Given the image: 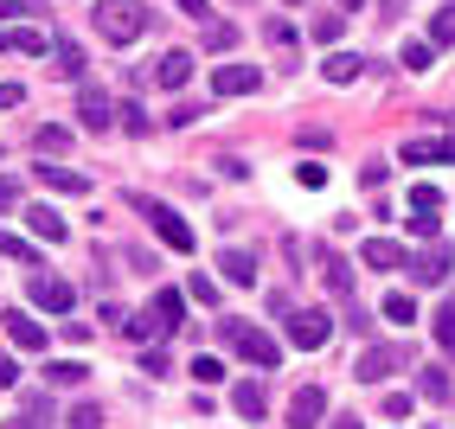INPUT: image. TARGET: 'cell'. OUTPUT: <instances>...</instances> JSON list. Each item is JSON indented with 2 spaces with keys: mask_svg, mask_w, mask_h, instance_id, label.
<instances>
[{
  "mask_svg": "<svg viewBox=\"0 0 455 429\" xmlns=\"http://www.w3.org/2000/svg\"><path fill=\"white\" fill-rule=\"evenodd\" d=\"M219 333H225V346H231L237 359L257 365V372H276V365H283V346L269 340L263 327H251V321H219Z\"/></svg>",
  "mask_w": 455,
  "mask_h": 429,
  "instance_id": "1",
  "label": "cell"
},
{
  "mask_svg": "<svg viewBox=\"0 0 455 429\" xmlns=\"http://www.w3.org/2000/svg\"><path fill=\"white\" fill-rule=\"evenodd\" d=\"M97 33L109 45H135L148 33V7L141 0H97Z\"/></svg>",
  "mask_w": 455,
  "mask_h": 429,
  "instance_id": "2",
  "label": "cell"
},
{
  "mask_svg": "<svg viewBox=\"0 0 455 429\" xmlns=\"http://www.w3.org/2000/svg\"><path fill=\"white\" fill-rule=\"evenodd\" d=\"M129 205L141 211V218H148V225H155V237L167 243V250H180V257H193V225H187V218H180V211H173V205H161V199H141V193H129Z\"/></svg>",
  "mask_w": 455,
  "mask_h": 429,
  "instance_id": "3",
  "label": "cell"
},
{
  "mask_svg": "<svg viewBox=\"0 0 455 429\" xmlns=\"http://www.w3.org/2000/svg\"><path fill=\"white\" fill-rule=\"evenodd\" d=\"M327 340H333V314H321V308H301V314H289V346L315 353V346H327Z\"/></svg>",
  "mask_w": 455,
  "mask_h": 429,
  "instance_id": "4",
  "label": "cell"
},
{
  "mask_svg": "<svg viewBox=\"0 0 455 429\" xmlns=\"http://www.w3.org/2000/svg\"><path fill=\"white\" fill-rule=\"evenodd\" d=\"M263 90V65H212V97H251Z\"/></svg>",
  "mask_w": 455,
  "mask_h": 429,
  "instance_id": "5",
  "label": "cell"
},
{
  "mask_svg": "<svg viewBox=\"0 0 455 429\" xmlns=\"http://www.w3.org/2000/svg\"><path fill=\"white\" fill-rule=\"evenodd\" d=\"M398 365H404V346H366V353H359V365H353V378H359V385H385Z\"/></svg>",
  "mask_w": 455,
  "mask_h": 429,
  "instance_id": "6",
  "label": "cell"
},
{
  "mask_svg": "<svg viewBox=\"0 0 455 429\" xmlns=\"http://www.w3.org/2000/svg\"><path fill=\"white\" fill-rule=\"evenodd\" d=\"M436 211H443V193L423 179V187H411V231L436 243Z\"/></svg>",
  "mask_w": 455,
  "mask_h": 429,
  "instance_id": "7",
  "label": "cell"
},
{
  "mask_svg": "<svg viewBox=\"0 0 455 429\" xmlns=\"http://www.w3.org/2000/svg\"><path fill=\"white\" fill-rule=\"evenodd\" d=\"M321 417H327V391L321 385H301L289 397V429H321Z\"/></svg>",
  "mask_w": 455,
  "mask_h": 429,
  "instance_id": "8",
  "label": "cell"
},
{
  "mask_svg": "<svg viewBox=\"0 0 455 429\" xmlns=\"http://www.w3.org/2000/svg\"><path fill=\"white\" fill-rule=\"evenodd\" d=\"M77 115H84V129H90V135H109L116 122H123V115H116V103L103 97V90H84V97H77Z\"/></svg>",
  "mask_w": 455,
  "mask_h": 429,
  "instance_id": "9",
  "label": "cell"
},
{
  "mask_svg": "<svg viewBox=\"0 0 455 429\" xmlns=\"http://www.w3.org/2000/svg\"><path fill=\"white\" fill-rule=\"evenodd\" d=\"M33 301L45 314H71V301H77V289L65 282V275H33Z\"/></svg>",
  "mask_w": 455,
  "mask_h": 429,
  "instance_id": "10",
  "label": "cell"
},
{
  "mask_svg": "<svg viewBox=\"0 0 455 429\" xmlns=\"http://www.w3.org/2000/svg\"><path fill=\"white\" fill-rule=\"evenodd\" d=\"M0 327H7V340H13L20 353H45V327H39L33 314H20V308H7V314H0Z\"/></svg>",
  "mask_w": 455,
  "mask_h": 429,
  "instance_id": "11",
  "label": "cell"
},
{
  "mask_svg": "<svg viewBox=\"0 0 455 429\" xmlns=\"http://www.w3.org/2000/svg\"><path fill=\"white\" fill-rule=\"evenodd\" d=\"M404 269L417 275V282H423V289H436V282H449V269H455V257L443 250V243H430V250H423V257H411Z\"/></svg>",
  "mask_w": 455,
  "mask_h": 429,
  "instance_id": "12",
  "label": "cell"
},
{
  "mask_svg": "<svg viewBox=\"0 0 455 429\" xmlns=\"http://www.w3.org/2000/svg\"><path fill=\"white\" fill-rule=\"evenodd\" d=\"M398 161H404V167H430V161H449V135H423V141L411 135V141L398 147Z\"/></svg>",
  "mask_w": 455,
  "mask_h": 429,
  "instance_id": "13",
  "label": "cell"
},
{
  "mask_svg": "<svg viewBox=\"0 0 455 429\" xmlns=\"http://www.w3.org/2000/svg\"><path fill=\"white\" fill-rule=\"evenodd\" d=\"M33 173H39V187H52V193H90V173H77V167L45 161V167H33Z\"/></svg>",
  "mask_w": 455,
  "mask_h": 429,
  "instance_id": "14",
  "label": "cell"
},
{
  "mask_svg": "<svg viewBox=\"0 0 455 429\" xmlns=\"http://www.w3.org/2000/svg\"><path fill=\"white\" fill-rule=\"evenodd\" d=\"M148 314H155L161 340H167V333H180V314H187V295H180V289H161V295H155V308H148Z\"/></svg>",
  "mask_w": 455,
  "mask_h": 429,
  "instance_id": "15",
  "label": "cell"
},
{
  "mask_svg": "<svg viewBox=\"0 0 455 429\" xmlns=\"http://www.w3.org/2000/svg\"><path fill=\"white\" fill-rule=\"evenodd\" d=\"M187 77H193V52H167L161 65H155V83L161 90H187Z\"/></svg>",
  "mask_w": 455,
  "mask_h": 429,
  "instance_id": "16",
  "label": "cell"
},
{
  "mask_svg": "<svg viewBox=\"0 0 455 429\" xmlns=\"http://www.w3.org/2000/svg\"><path fill=\"white\" fill-rule=\"evenodd\" d=\"M359 263H366V269H404L411 257H404V250H398L391 237H366V250H359Z\"/></svg>",
  "mask_w": 455,
  "mask_h": 429,
  "instance_id": "17",
  "label": "cell"
},
{
  "mask_svg": "<svg viewBox=\"0 0 455 429\" xmlns=\"http://www.w3.org/2000/svg\"><path fill=\"white\" fill-rule=\"evenodd\" d=\"M359 71H366V58H359V52H327V65H321L327 83H353Z\"/></svg>",
  "mask_w": 455,
  "mask_h": 429,
  "instance_id": "18",
  "label": "cell"
},
{
  "mask_svg": "<svg viewBox=\"0 0 455 429\" xmlns=\"http://www.w3.org/2000/svg\"><path fill=\"white\" fill-rule=\"evenodd\" d=\"M219 269H225V282H237V289H251V282H257V257H251V250H225Z\"/></svg>",
  "mask_w": 455,
  "mask_h": 429,
  "instance_id": "19",
  "label": "cell"
},
{
  "mask_svg": "<svg viewBox=\"0 0 455 429\" xmlns=\"http://www.w3.org/2000/svg\"><path fill=\"white\" fill-rule=\"evenodd\" d=\"M263 404H269V397H263V385H257V378H244V385L231 391V410L244 417V423H257V417H263Z\"/></svg>",
  "mask_w": 455,
  "mask_h": 429,
  "instance_id": "20",
  "label": "cell"
},
{
  "mask_svg": "<svg viewBox=\"0 0 455 429\" xmlns=\"http://www.w3.org/2000/svg\"><path fill=\"white\" fill-rule=\"evenodd\" d=\"M26 225H33V237H45V243H65V218H58L52 205H33V211H26Z\"/></svg>",
  "mask_w": 455,
  "mask_h": 429,
  "instance_id": "21",
  "label": "cell"
},
{
  "mask_svg": "<svg viewBox=\"0 0 455 429\" xmlns=\"http://www.w3.org/2000/svg\"><path fill=\"white\" fill-rule=\"evenodd\" d=\"M417 391L430 397V404H449V372L443 365H417Z\"/></svg>",
  "mask_w": 455,
  "mask_h": 429,
  "instance_id": "22",
  "label": "cell"
},
{
  "mask_svg": "<svg viewBox=\"0 0 455 429\" xmlns=\"http://www.w3.org/2000/svg\"><path fill=\"white\" fill-rule=\"evenodd\" d=\"M52 71H58V77H84V45L58 39V45H52Z\"/></svg>",
  "mask_w": 455,
  "mask_h": 429,
  "instance_id": "23",
  "label": "cell"
},
{
  "mask_svg": "<svg viewBox=\"0 0 455 429\" xmlns=\"http://www.w3.org/2000/svg\"><path fill=\"white\" fill-rule=\"evenodd\" d=\"M7 52H52V39L39 26H7Z\"/></svg>",
  "mask_w": 455,
  "mask_h": 429,
  "instance_id": "24",
  "label": "cell"
},
{
  "mask_svg": "<svg viewBox=\"0 0 455 429\" xmlns=\"http://www.w3.org/2000/svg\"><path fill=\"white\" fill-rule=\"evenodd\" d=\"M321 269H327V289H333V295H353V269L333 257V250H321Z\"/></svg>",
  "mask_w": 455,
  "mask_h": 429,
  "instance_id": "25",
  "label": "cell"
},
{
  "mask_svg": "<svg viewBox=\"0 0 455 429\" xmlns=\"http://www.w3.org/2000/svg\"><path fill=\"white\" fill-rule=\"evenodd\" d=\"M45 378H52V385H84L90 365H84V359H58V365H45Z\"/></svg>",
  "mask_w": 455,
  "mask_h": 429,
  "instance_id": "26",
  "label": "cell"
},
{
  "mask_svg": "<svg viewBox=\"0 0 455 429\" xmlns=\"http://www.w3.org/2000/svg\"><path fill=\"white\" fill-rule=\"evenodd\" d=\"M398 58H404V71H430V65H436V45H430V39H411Z\"/></svg>",
  "mask_w": 455,
  "mask_h": 429,
  "instance_id": "27",
  "label": "cell"
},
{
  "mask_svg": "<svg viewBox=\"0 0 455 429\" xmlns=\"http://www.w3.org/2000/svg\"><path fill=\"white\" fill-rule=\"evenodd\" d=\"M430 45H455V7H436L430 13Z\"/></svg>",
  "mask_w": 455,
  "mask_h": 429,
  "instance_id": "28",
  "label": "cell"
},
{
  "mask_svg": "<svg viewBox=\"0 0 455 429\" xmlns=\"http://www.w3.org/2000/svg\"><path fill=\"white\" fill-rule=\"evenodd\" d=\"M231 45H237V26L231 20H212L205 26V52H231Z\"/></svg>",
  "mask_w": 455,
  "mask_h": 429,
  "instance_id": "29",
  "label": "cell"
},
{
  "mask_svg": "<svg viewBox=\"0 0 455 429\" xmlns=\"http://www.w3.org/2000/svg\"><path fill=\"white\" fill-rule=\"evenodd\" d=\"M33 141H39V155H65V147H71V129H58V122H45V129H39Z\"/></svg>",
  "mask_w": 455,
  "mask_h": 429,
  "instance_id": "30",
  "label": "cell"
},
{
  "mask_svg": "<svg viewBox=\"0 0 455 429\" xmlns=\"http://www.w3.org/2000/svg\"><path fill=\"white\" fill-rule=\"evenodd\" d=\"M385 321H398V327H411V321H417V301L391 289V295H385Z\"/></svg>",
  "mask_w": 455,
  "mask_h": 429,
  "instance_id": "31",
  "label": "cell"
},
{
  "mask_svg": "<svg viewBox=\"0 0 455 429\" xmlns=\"http://www.w3.org/2000/svg\"><path fill=\"white\" fill-rule=\"evenodd\" d=\"M430 333H436L443 353H455V308H436V314H430Z\"/></svg>",
  "mask_w": 455,
  "mask_h": 429,
  "instance_id": "32",
  "label": "cell"
},
{
  "mask_svg": "<svg viewBox=\"0 0 455 429\" xmlns=\"http://www.w3.org/2000/svg\"><path fill=\"white\" fill-rule=\"evenodd\" d=\"M0 257H13V263H39V250L26 237H13V231H0Z\"/></svg>",
  "mask_w": 455,
  "mask_h": 429,
  "instance_id": "33",
  "label": "cell"
},
{
  "mask_svg": "<svg viewBox=\"0 0 455 429\" xmlns=\"http://www.w3.org/2000/svg\"><path fill=\"white\" fill-rule=\"evenodd\" d=\"M263 39L276 45V52H295V26H289V20H269V26H263Z\"/></svg>",
  "mask_w": 455,
  "mask_h": 429,
  "instance_id": "34",
  "label": "cell"
},
{
  "mask_svg": "<svg viewBox=\"0 0 455 429\" xmlns=\"http://www.w3.org/2000/svg\"><path fill=\"white\" fill-rule=\"evenodd\" d=\"M340 33H347V20H340V13H321V20H315V39H321V45H333Z\"/></svg>",
  "mask_w": 455,
  "mask_h": 429,
  "instance_id": "35",
  "label": "cell"
},
{
  "mask_svg": "<svg viewBox=\"0 0 455 429\" xmlns=\"http://www.w3.org/2000/svg\"><path fill=\"white\" fill-rule=\"evenodd\" d=\"M193 378H199V385H219V378H225V365L212 359V353H199V359H193Z\"/></svg>",
  "mask_w": 455,
  "mask_h": 429,
  "instance_id": "36",
  "label": "cell"
},
{
  "mask_svg": "<svg viewBox=\"0 0 455 429\" xmlns=\"http://www.w3.org/2000/svg\"><path fill=\"white\" fill-rule=\"evenodd\" d=\"M295 179H301L308 193H321V187H327V167H321V161H301V167H295Z\"/></svg>",
  "mask_w": 455,
  "mask_h": 429,
  "instance_id": "37",
  "label": "cell"
},
{
  "mask_svg": "<svg viewBox=\"0 0 455 429\" xmlns=\"http://www.w3.org/2000/svg\"><path fill=\"white\" fill-rule=\"evenodd\" d=\"M116 115H123V129H129V135H148V129H155V122H148V115H141V103H123V109H116Z\"/></svg>",
  "mask_w": 455,
  "mask_h": 429,
  "instance_id": "38",
  "label": "cell"
},
{
  "mask_svg": "<svg viewBox=\"0 0 455 429\" xmlns=\"http://www.w3.org/2000/svg\"><path fill=\"white\" fill-rule=\"evenodd\" d=\"M187 295H193V301H205V308H212V301H219V282H212V275H193V282H187Z\"/></svg>",
  "mask_w": 455,
  "mask_h": 429,
  "instance_id": "39",
  "label": "cell"
},
{
  "mask_svg": "<svg viewBox=\"0 0 455 429\" xmlns=\"http://www.w3.org/2000/svg\"><path fill=\"white\" fill-rule=\"evenodd\" d=\"M71 429H103V410H97V404H77V410H71Z\"/></svg>",
  "mask_w": 455,
  "mask_h": 429,
  "instance_id": "40",
  "label": "cell"
},
{
  "mask_svg": "<svg viewBox=\"0 0 455 429\" xmlns=\"http://www.w3.org/2000/svg\"><path fill=\"white\" fill-rule=\"evenodd\" d=\"M385 417L404 423V417H411V391H391V397H385Z\"/></svg>",
  "mask_w": 455,
  "mask_h": 429,
  "instance_id": "41",
  "label": "cell"
},
{
  "mask_svg": "<svg viewBox=\"0 0 455 429\" xmlns=\"http://www.w3.org/2000/svg\"><path fill=\"white\" fill-rule=\"evenodd\" d=\"M13 205H20V179L0 173V211H13Z\"/></svg>",
  "mask_w": 455,
  "mask_h": 429,
  "instance_id": "42",
  "label": "cell"
},
{
  "mask_svg": "<svg viewBox=\"0 0 455 429\" xmlns=\"http://www.w3.org/2000/svg\"><path fill=\"white\" fill-rule=\"evenodd\" d=\"M141 372H155V378H161V372H167V353H161V346H148V353H141Z\"/></svg>",
  "mask_w": 455,
  "mask_h": 429,
  "instance_id": "43",
  "label": "cell"
},
{
  "mask_svg": "<svg viewBox=\"0 0 455 429\" xmlns=\"http://www.w3.org/2000/svg\"><path fill=\"white\" fill-rule=\"evenodd\" d=\"M199 115H205V109H193V103H180V109H173L167 122H173V129H193V122H199Z\"/></svg>",
  "mask_w": 455,
  "mask_h": 429,
  "instance_id": "44",
  "label": "cell"
},
{
  "mask_svg": "<svg viewBox=\"0 0 455 429\" xmlns=\"http://www.w3.org/2000/svg\"><path fill=\"white\" fill-rule=\"evenodd\" d=\"M20 103H26V90L20 83H0V109H20Z\"/></svg>",
  "mask_w": 455,
  "mask_h": 429,
  "instance_id": "45",
  "label": "cell"
},
{
  "mask_svg": "<svg viewBox=\"0 0 455 429\" xmlns=\"http://www.w3.org/2000/svg\"><path fill=\"white\" fill-rule=\"evenodd\" d=\"M13 378H20V365H13V359H7V353H0V391H7V385H13Z\"/></svg>",
  "mask_w": 455,
  "mask_h": 429,
  "instance_id": "46",
  "label": "cell"
},
{
  "mask_svg": "<svg viewBox=\"0 0 455 429\" xmlns=\"http://www.w3.org/2000/svg\"><path fill=\"white\" fill-rule=\"evenodd\" d=\"M26 13V0H0V26H7V20H20Z\"/></svg>",
  "mask_w": 455,
  "mask_h": 429,
  "instance_id": "47",
  "label": "cell"
},
{
  "mask_svg": "<svg viewBox=\"0 0 455 429\" xmlns=\"http://www.w3.org/2000/svg\"><path fill=\"white\" fill-rule=\"evenodd\" d=\"M180 13H193V20H205V13H212V0H180Z\"/></svg>",
  "mask_w": 455,
  "mask_h": 429,
  "instance_id": "48",
  "label": "cell"
},
{
  "mask_svg": "<svg viewBox=\"0 0 455 429\" xmlns=\"http://www.w3.org/2000/svg\"><path fill=\"white\" fill-rule=\"evenodd\" d=\"M359 7H366V0H340V13H359Z\"/></svg>",
  "mask_w": 455,
  "mask_h": 429,
  "instance_id": "49",
  "label": "cell"
},
{
  "mask_svg": "<svg viewBox=\"0 0 455 429\" xmlns=\"http://www.w3.org/2000/svg\"><path fill=\"white\" fill-rule=\"evenodd\" d=\"M333 429H359V423H353V417H340V423H333Z\"/></svg>",
  "mask_w": 455,
  "mask_h": 429,
  "instance_id": "50",
  "label": "cell"
},
{
  "mask_svg": "<svg viewBox=\"0 0 455 429\" xmlns=\"http://www.w3.org/2000/svg\"><path fill=\"white\" fill-rule=\"evenodd\" d=\"M0 52H7V26H0Z\"/></svg>",
  "mask_w": 455,
  "mask_h": 429,
  "instance_id": "51",
  "label": "cell"
},
{
  "mask_svg": "<svg viewBox=\"0 0 455 429\" xmlns=\"http://www.w3.org/2000/svg\"><path fill=\"white\" fill-rule=\"evenodd\" d=\"M7 429H33V423H7Z\"/></svg>",
  "mask_w": 455,
  "mask_h": 429,
  "instance_id": "52",
  "label": "cell"
}]
</instances>
